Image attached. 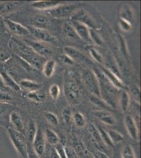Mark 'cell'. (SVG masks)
<instances>
[{"instance_id": "45", "label": "cell", "mask_w": 141, "mask_h": 158, "mask_svg": "<svg viewBox=\"0 0 141 158\" xmlns=\"http://www.w3.org/2000/svg\"><path fill=\"white\" fill-rule=\"evenodd\" d=\"M59 153V156L61 158H68L66 156V152L65 151L64 146H63L62 144L59 143L55 147Z\"/></svg>"}, {"instance_id": "10", "label": "cell", "mask_w": 141, "mask_h": 158, "mask_svg": "<svg viewBox=\"0 0 141 158\" xmlns=\"http://www.w3.org/2000/svg\"><path fill=\"white\" fill-rule=\"evenodd\" d=\"M124 123L131 138L136 142H139V130L135 120L131 115H126L124 118Z\"/></svg>"}, {"instance_id": "12", "label": "cell", "mask_w": 141, "mask_h": 158, "mask_svg": "<svg viewBox=\"0 0 141 158\" xmlns=\"http://www.w3.org/2000/svg\"><path fill=\"white\" fill-rule=\"evenodd\" d=\"M71 24L80 39L86 42L92 43L89 35V29L87 26L75 21H72Z\"/></svg>"}, {"instance_id": "41", "label": "cell", "mask_w": 141, "mask_h": 158, "mask_svg": "<svg viewBox=\"0 0 141 158\" xmlns=\"http://www.w3.org/2000/svg\"><path fill=\"white\" fill-rule=\"evenodd\" d=\"M65 151L68 158H81L78 153L73 148L64 146Z\"/></svg>"}, {"instance_id": "26", "label": "cell", "mask_w": 141, "mask_h": 158, "mask_svg": "<svg viewBox=\"0 0 141 158\" xmlns=\"http://www.w3.org/2000/svg\"><path fill=\"white\" fill-rule=\"evenodd\" d=\"M37 129L38 128L36 126L35 122L32 119H30L28 122L27 131V140L29 144H30V143H32Z\"/></svg>"}, {"instance_id": "47", "label": "cell", "mask_w": 141, "mask_h": 158, "mask_svg": "<svg viewBox=\"0 0 141 158\" xmlns=\"http://www.w3.org/2000/svg\"><path fill=\"white\" fill-rule=\"evenodd\" d=\"M12 100V97L7 92L0 91V101L3 102H9Z\"/></svg>"}, {"instance_id": "15", "label": "cell", "mask_w": 141, "mask_h": 158, "mask_svg": "<svg viewBox=\"0 0 141 158\" xmlns=\"http://www.w3.org/2000/svg\"><path fill=\"white\" fill-rule=\"evenodd\" d=\"M94 115L101 122L107 126H114L116 124V119L110 112L98 110L94 111Z\"/></svg>"}, {"instance_id": "7", "label": "cell", "mask_w": 141, "mask_h": 158, "mask_svg": "<svg viewBox=\"0 0 141 158\" xmlns=\"http://www.w3.org/2000/svg\"><path fill=\"white\" fill-rule=\"evenodd\" d=\"M30 32L39 41L46 43H54L57 41L56 37L48 32L45 29L34 27L33 26L27 27Z\"/></svg>"}, {"instance_id": "8", "label": "cell", "mask_w": 141, "mask_h": 158, "mask_svg": "<svg viewBox=\"0 0 141 158\" xmlns=\"http://www.w3.org/2000/svg\"><path fill=\"white\" fill-rule=\"evenodd\" d=\"M32 144L33 149L36 154L39 156H43L45 149L46 140L45 138L44 131H43L42 128L37 129L36 133Z\"/></svg>"}, {"instance_id": "42", "label": "cell", "mask_w": 141, "mask_h": 158, "mask_svg": "<svg viewBox=\"0 0 141 158\" xmlns=\"http://www.w3.org/2000/svg\"><path fill=\"white\" fill-rule=\"evenodd\" d=\"M10 58V53L6 49L0 47V63L7 61Z\"/></svg>"}, {"instance_id": "13", "label": "cell", "mask_w": 141, "mask_h": 158, "mask_svg": "<svg viewBox=\"0 0 141 158\" xmlns=\"http://www.w3.org/2000/svg\"><path fill=\"white\" fill-rule=\"evenodd\" d=\"M100 70L102 73L103 74L104 76L106 77L109 82L111 83L115 88L120 90L125 89V85L121 81L120 77H117L115 74L113 73L112 72L106 68L102 67Z\"/></svg>"}, {"instance_id": "3", "label": "cell", "mask_w": 141, "mask_h": 158, "mask_svg": "<svg viewBox=\"0 0 141 158\" xmlns=\"http://www.w3.org/2000/svg\"><path fill=\"white\" fill-rule=\"evenodd\" d=\"M64 94L68 102L72 106H77L80 104L82 99V92L79 86L72 81L65 83Z\"/></svg>"}, {"instance_id": "27", "label": "cell", "mask_w": 141, "mask_h": 158, "mask_svg": "<svg viewBox=\"0 0 141 158\" xmlns=\"http://www.w3.org/2000/svg\"><path fill=\"white\" fill-rule=\"evenodd\" d=\"M56 62L54 60H48L43 65V72L47 77H50L53 74L56 69Z\"/></svg>"}, {"instance_id": "40", "label": "cell", "mask_w": 141, "mask_h": 158, "mask_svg": "<svg viewBox=\"0 0 141 158\" xmlns=\"http://www.w3.org/2000/svg\"><path fill=\"white\" fill-rule=\"evenodd\" d=\"M49 92L51 97L54 99L56 100L58 98L60 94V89L59 86L57 85H53L50 86Z\"/></svg>"}, {"instance_id": "5", "label": "cell", "mask_w": 141, "mask_h": 158, "mask_svg": "<svg viewBox=\"0 0 141 158\" xmlns=\"http://www.w3.org/2000/svg\"><path fill=\"white\" fill-rule=\"evenodd\" d=\"M75 4H61L47 11L49 15L56 19L64 18L71 15L77 8Z\"/></svg>"}, {"instance_id": "36", "label": "cell", "mask_w": 141, "mask_h": 158, "mask_svg": "<svg viewBox=\"0 0 141 158\" xmlns=\"http://www.w3.org/2000/svg\"><path fill=\"white\" fill-rule=\"evenodd\" d=\"M44 116L48 122L52 126L57 127L59 125V118L54 113L51 112H46L44 113Z\"/></svg>"}, {"instance_id": "11", "label": "cell", "mask_w": 141, "mask_h": 158, "mask_svg": "<svg viewBox=\"0 0 141 158\" xmlns=\"http://www.w3.org/2000/svg\"><path fill=\"white\" fill-rule=\"evenodd\" d=\"M71 20L79 22L80 23L83 24L87 26L89 29L96 30L98 27L93 18L84 10H81L77 11L73 15H72Z\"/></svg>"}, {"instance_id": "22", "label": "cell", "mask_w": 141, "mask_h": 158, "mask_svg": "<svg viewBox=\"0 0 141 158\" xmlns=\"http://www.w3.org/2000/svg\"><path fill=\"white\" fill-rule=\"evenodd\" d=\"M120 19L132 24L134 20V12L128 4H124L120 11Z\"/></svg>"}, {"instance_id": "18", "label": "cell", "mask_w": 141, "mask_h": 158, "mask_svg": "<svg viewBox=\"0 0 141 158\" xmlns=\"http://www.w3.org/2000/svg\"><path fill=\"white\" fill-rule=\"evenodd\" d=\"M10 121L15 130L22 133L23 132V121L19 113L16 111L12 112L10 115Z\"/></svg>"}, {"instance_id": "4", "label": "cell", "mask_w": 141, "mask_h": 158, "mask_svg": "<svg viewBox=\"0 0 141 158\" xmlns=\"http://www.w3.org/2000/svg\"><path fill=\"white\" fill-rule=\"evenodd\" d=\"M82 80L86 88L93 95L101 98L99 81L93 71L88 69L84 70L82 73Z\"/></svg>"}, {"instance_id": "32", "label": "cell", "mask_w": 141, "mask_h": 158, "mask_svg": "<svg viewBox=\"0 0 141 158\" xmlns=\"http://www.w3.org/2000/svg\"><path fill=\"white\" fill-rule=\"evenodd\" d=\"M109 137L113 144L122 142L124 140V136L121 133L114 130H109L107 131Z\"/></svg>"}, {"instance_id": "48", "label": "cell", "mask_w": 141, "mask_h": 158, "mask_svg": "<svg viewBox=\"0 0 141 158\" xmlns=\"http://www.w3.org/2000/svg\"><path fill=\"white\" fill-rule=\"evenodd\" d=\"M27 154L28 158H39V156L36 154L33 149L30 147V144H27Z\"/></svg>"}, {"instance_id": "52", "label": "cell", "mask_w": 141, "mask_h": 158, "mask_svg": "<svg viewBox=\"0 0 141 158\" xmlns=\"http://www.w3.org/2000/svg\"><path fill=\"white\" fill-rule=\"evenodd\" d=\"M98 155L101 158H110L107 155H106L105 153H104L102 151H98Z\"/></svg>"}, {"instance_id": "25", "label": "cell", "mask_w": 141, "mask_h": 158, "mask_svg": "<svg viewBox=\"0 0 141 158\" xmlns=\"http://www.w3.org/2000/svg\"><path fill=\"white\" fill-rule=\"evenodd\" d=\"M89 130L93 139L97 143V145L99 146L100 149H103L104 146L106 145L102 141V139L101 138L97 128L93 124H90L89 126Z\"/></svg>"}, {"instance_id": "30", "label": "cell", "mask_w": 141, "mask_h": 158, "mask_svg": "<svg viewBox=\"0 0 141 158\" xmlns=\"http://www.w3.org/2000/svg\"><path fill=\"white\" fill-rule=\"evenodd\" d=\"M63 32L64 33L65 36L68 38H71L73 39H79L75 29L74 28L71 23L65 22L63 24L62 27Z\"/></svg>"}, {"instance_id": "51", "label": "cell", "mask_w": 141, "mask_h": 158, "mask_svg": "<svg viewBox=\"0 0 141 158\" xmlns=\"http://www.w3.org/2000/svg\"><path fill=\"white\" fill-rule=\"evenodd\" d=\"M6 84L4 82L3 78L0 74V90H3L4 89H6Z\"/></svg>"}, {"instance_id": "19", "label": "cell", "mask_w": 141, "mask_h": 158, "mask_svg": "<svg viewBox=\"0 0 141 158\" xmlns=\"http://www.w3.org/2000/svg\"><path fill=\"white\" fill-rule=\"evenodd\" d=\"M64 51L65 54L68 55L73 60L75 59L80 61H86L88 60V58L82 52L74 47L65 46L64 48Z\"/></svg>"}, {"instance_id": "9", "label": "cell", "mask_w": 141, "mask_h": 158, "mask_svg": "<svg viewBox=\"0 0 141 158\" xmlns=\"http://www.w3.org/2000/svg\"><path fill=\"white\" fill-rule=\"evenodd\" d=\"M6 29H7L13 34L20 36H25L30 34L29 29L18 22L9 19H4Z\"/></svg>"}, {"instance_id": "39", "label": "cell", "mask_w": 141, "mask_h": 158, "mask_svg": "<svg viewBox=\"0 0 141 158\" xmlns=\"http://www.w3.org/2000/svg\"><path fill=\"white\" fill-rule=\"evenodd\" d=\"M119 38V43H120V50L121 51L122 53L123 54L125 58H127L128 56V51L127 49L126 44L125 41V40L123 38V36L121 35H118Z\"/></svg>"}, {"instance_id": "37", "label": "cell", "mask_w": 141, "mask_h": 158, "mask_svg": "<svg viewBox=\"0 0 141 158\" xmlns=\"http://www.w3.org/2000/svg\"><path fill=\"white\" fill-rule=\"evenodd\" d=\"M72 115L71 111L69 108L63 109L62 112V117L64 122L66 124H69L72 120Z\"/></svg>"}, {"instance_id": "31", "label": "cell", "mask_w": 141, "mask_h": 158, "mask_svg": "<svg viewBox=\"0 0 141 158\" xmlns=\"http://www.w3.org/2000/svg\"><path fill=\"white\" fill-rule=\"evenodd\" d=\"M72 120L75 126L78 128H83L86 124L85 118L82 113L77 112L72 115Z\"/></svg>"}, {"instance_id": "14", "label": "cell", "mask_w": 141, "mask_h": 158, "mask_svg": "<svg viewBox=\"0 0 141 158\" xmlns=\"http://www.w3.org/2000/svg\"><path fill=\"white\" fill-rule=\"evenodd\" d=\"M23 1H0V16L12 12L24 3Z\"/></svg>"}, {"instance_id": "17", "label": "cell", "mask_w": 141, "mask_h": 158, "mask_svg": "<svg viewBox=\"0 0 141 158\" xmlns=\"http://www.w3.org/2000/svg\"><path fill=\"white\" fill-rule=\"evenodd\" d=\"M118 102L122 112L124 113L126 112L130 104V96L126 90L125 89L120 90Z\"/></svg>"}, {"instance_id": "29", "label": "cell", "mask_w": 141, "mask_h": 158, "mask_svg": "<svg viewBox=\"0 0 141 158\" xmlns=\"http://www.w3.org/2000/svg\"><path fill=\"white\" fill-rule=\"evenodd\" d=\"M27 97L31 100L37 102H42L46 99L45 93L40 89L29 92L27 94Z\"/></svg>"}, {"instance_id": "21", "label": "cell", "mask_w": 141, "mask_h": 158, "mask_svg": "<svg viewBox=\"0 0 141 158\" xmlns=\"http://www.w3.org/2000/svg\"><path fill=\"white\" fill-rule=\"evenodd\" d=\"M89 100L92 104L100 108V110H104L110 112L114 111V109L101 98L92 95Z\"/></svg>"}, {"instance_id": "2", "label": "cell", "mask_w": 141, "mask_h": 158, "mask_svg": "<svg viewBox=\"0 0 141 158\" xmlns=\"http://www.w3.org/2000/svg\"><path fill=\"white\" fill-rule=\"evenodd\" d=\"M10 138L22 158H28L27 142L23 133L12 128L7 129Z\"/></svg>"}, {"instance_id": "24", "label": "cell", "mask_w": 141, "mask_h": 158, "mask_svg": "<svg viewBox=\"0 0 141 158\" xmlns=\"http://www.w3.org/2000/svg\"><path fill=\"white\" fill-rule=\"evenodd\" d=\"M33 27L45 29L50 24V20L46 16L36 15L32 19Z\"/></svg>"}, {"instance_id": "6", "label": "cell", "mask_w": 141, "mask_h": 158, "mask_svg": "<svg viewBox=\"0 0 141 158\" xmlns=\"http://www.w3.org/2000/svg\"><path fill=\"white\" fill-rule=\"evenodd\" d=\"M24 42L28 45L35 53L42 57H48L52 53L51 49L42 42L29 39H25Z\"/></svg>"}, {"instance_id": "23", "label": "cell", "mask_w": 141, "mask_h": 158, "mask_svg": "<svg viewBox=\"0 0 141 158\" xmlns=\"http://www.w3.org/2000/svg\"><path fill=\"white\" fill-rule=\"evenodd\" d=\"M45 138L46 141L51 146H56L60 142V138L58 135L50 128L45 129L44 131Z\"/></svg>"}, {"instance_id": "43", "label": "cell", "mask_w": 141, "mask_h": 158, "mask_svg": "<svg viewBox=\"0 0 141 158\" xmlns=\"http://www.w3.org/2000/svg\"><path fill=\"white\" fill-rule=\"evenodd\" d=\"M118 23L120 29L125 32H129L132 29V24L128 22L121 19L120 18Z\"/></svg>"}, {"instance_id": "20", "label": "cell", "mask_w": 141, "mask_h": 158, "mask_svg": "<svg viewBox=\"0 0 141 158\" xmlns=\"http://www.w3.org/2000/svg\"><path fill=\"white\" fill-rule=\"evenodd\" d=\"M0 74L3 78L4 82L6 84V86H9L15 91H20L21 87L19 84L16 82L13 77L10 75H9L7 72L2 69H0Z\"/></svg>"}, {"instance_id": "33", "label": "cell", "mask_w": 141, "mask_h": 158, "mask_svg": "<svg viewBox=\"0 0 141 158\" xmlns=\"http://www.w3.org/2000/svg\"><path fill=\"white\" fill-rule=\"evenodd\" d=\"M121 158H137L132 146L126 144L123 148L121 151Z\"/></svg>"}, {"instance_id": "35", "label": "cell", "mask_w": 141, "mask_h": 158, "mask_svg": "<svg viewBox=\"0 0 141 158\" xmlns=\"http://www.w3.org/2000/svg\"><path fill=\"white\" fill-rule=\"evenodd\" d=\"M89 35L92 43H94L98 46H101L102 45L103 40L96 30L89 29Z\"/></svg>"}, {"instance_id": "50", "label": "cell", "mask_w": 141, "mask_h": 158, "mask_svg": "<svg viewBox=\"0 0 141 158\" xmlns=\"http://www.w3.org/2000/svg\"><path fill=\"white\" fill-rule=\"evenodd\" d=\"M6 29V25L4 24V19L2 18V16H0V34L4 32Z\"/></svg>"}, {"instance_id": "49", "label": "cell", "mask_w": 141, "mask_h": 158, "mask_svg": "<svg viewBox=\"0 0 141 158\" xmlns=\"http://www.w3.org/2000/svg\"><path fill=\"white\" fill-rule=\"evenodd\" d=\"M50 158H61L55 147H52L50 149Z\"/></svg>"}, {"instance_id": "44", "label": "cell", "mask_w": 141, "mask_h": 158, "mask_svg": "<svg viewBox=\"0 0 141 158\" xmlns=\"http://www.w3.org/2000/svg\"><path fill=\"white\" fill-rule=\"evenodd\" d=\"M58 59L61 62L68 65L73 64L74 61L72 58H70L66 54H61L58 56Z\"/></svg>"}, {"instance_id": "34", "label": "cell", "mask_w": 141, "mask_h": 158, "mask_svg": "<svg viewBox=\"0 0 141 158\" xmlns=\"http://www.w3.org/2000/svg\"><path fill=\"white\" fill-rule=\"evenodd\" d=\"M97 129L99 131L100 136L102 139V141L106 146H109L111 147H113L114 144L111 141V139L109 137V135L107 133V131L103 128H101L100 127H97Z\"/></svg>"}, {"instance_id": "38", "label": "cell", "mask_w": 141, "mask_h": 158, "mask_svg": "<svg viewBox=\"0 0 141 158\" xmlns=\"http://www.w3.org/2000/svg\"><path fill=\"white\" fill-rule=\"evenodd\" d=\"M89 52L91 56L95 61L99 63H102L103 62V59L102 55L100 54V53H99L97 49L93 48H90L89 49Z\"/></svg>"}, {"instance_id": "28", "label": "cell", "mask_w": 141, "mask_h": 158, "mask_svg": "<svg viewBox=\"0 0 141 158\" xmlns=\"http://www.w3.org/2000/svg\"><path fill=\"white\" fill-rule=\"evenodd\" d=\"M19 85L21 87V88H22L25 90H28L29 92L39 90L41 88L39 84H38V83L26 79L22 80V81H20Z\"/></svg>"}, {"instance_id": "16", "label": "cell", "mask_w": 141, "mask_h": 158, "mask_svg": "<svg viewBox=\"0 0 141 158\" xmlns=\"http://www.w3.org/2000/svg\"><path fill=\"white\" fill-rule=\"evenodd\" d=\"M61 1H38L33 2L32 6L35 9L43 11H48L61 4Z\"/></svg>"}, {"instance_id": "46", "label": "cell", "mask_w": 141, "mask_h": 158, "mask_svg": "<svg viewBox=\"0 0 141 158\" xmlns=\"http://www.w3.org/2000/svg\"><path fill=\"white\" fill-rule=\"evenodd\" d=\"M132 93L134 97V99H135L136 101L139 104L140 102V89L138 86H133L132 89Z\"/></svg>"}, {"instance_id": "1", "label": "cell", "mask_w": 141, "mask_h": 158, "mask_svg": "<svg viewBox=\"0 0 141 158\" xmlns=\"http://www.w3.org/2000/svg\"><path fill=\"white\" fill-rule=\"evenodd\" d=\"M98 78L100 84V91L101 98L112 106L113 109L118 98V95L121 90L115 88L103 74L100 70L99 71H94Z\"/></svg>"}]
</instances>
